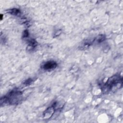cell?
<instances>
[{"label":"cell","instance_id":"obj_4","mask_svg":"<svg viewBox=\"0 0 123 123\" xmlns=\"http://www.w3.org/2000/svg\"><path fill=\"white\" fill-rule=\"evenodd\" d=\"M54 112V107L50 106L48 107L43 113V117L44 119H49L53 114Z\"/></svg>","mask_w":123,"mask_h":123},{"label":"cell","instance_id":"obj_5","mask_svg":"<svg viewBox=\"0 0 123 123\" xmlns=\"http://www.w3.org/2000/svg\"><path fill=\"white\" fill-rule=\"evenodd\" d=\"M19 12L20 11L16 9H13L11 11V13L13 15H17L18 13H19Z\"/></svg>","mask_w":123,"mask_h":123},{"label":"cell","instance_id":"obj_1","mask_svg":"<svg viewBox=\"0 0 123 123\" xmlns=\"http://www.w3.org/2000/svg\"><path fill=\"white\" fill-rule=\"evenodd\" d=\"M122 80L119 76L114 75L110 77L105 84L104 87L108 90H110L113 88L120 87L122 86Z\"/></svg>","mask_w":123,"mask_h":123},{"label":"cell","instance_id":"obj_3","mask_svg":"<svg viewBox=\"0 0 123 123\" xmlns=\"http://www.w3.org/2000/svg\"><path fill=\"white\" fill-rule=\"evenodd\" d=\"M57 66V64L55 62L49 61L46 62L42 65V68L45 70H51L55 69Z\"/></svg>","mask_w":123,"mask_h":123},{"label":"cell","instance_id":"obj_2","mask_svg":"<svg viewBox=\"0 0 123 123\" xmlns=\"http://www.w3.org/2000/svg\"><path fill=\"white\" fill-rule=\"evenodd\" d=\"M21 94L20 92L15 91L11 92L9 94L8 96L5 97L4 98V102H9L11 104H15L17 103L20 99V97Z\"/></svg>","mask_w":123,"mask_h":123}]
</instances>
